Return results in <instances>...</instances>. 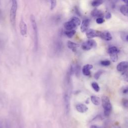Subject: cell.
Wrapping results in <instances>:
<instances>
[{"mask_svg":"<svg viewBox=\"0 0 128 128\" xmlns=\"http://www.w3.org/2000/svg\"><path fill=\"white\" fill-rule=\"evenodd\" d=\"M30 21L31 22V26L34 30V48L35 51H37L38 47V33L37 24L35 15L34 14H31L30 16Z\"/></svg>","mask_w":128,"mask_h":128,"instance_id":"cell-1","label":"cell"},{"mask_svg":"<svg viewBox=\"0 0 128 128\" xmlns=\"http://www.w3.org/2000/svg\"><path fill=\"white\" fill-rule=\"evenodd\" d=\"M81 24V21L78 18L74 17H72L70 20L68 22H66L64 26L67 31H70L72 30H75L74 29L76 28Z\"/></svg>","mask_w":128,"mask_h":128,"instance_id":"cell-2","label":"cell"},{"mask_svg":"<svg viewBox=\"0 0 128 128\" xmlns=\"http://www.w3.org/2000/svg\"><path fill=\"white\" fill-rule=\"evenodd\" d=\"M102 106L104 109V115L106 117H108L111 113L112 106L108 97L104 96L102 97Z\"/></svg>","mask_w":128,"mask_h":128,"instance_id":"cell-3","label":"cell"},{"mask_svg":"<svg viewBox=\"0 0 128 128\" xmlns=\"http://www.w3.org/2000/svg\"><path fill=\"white\" fill-rule=\"evenodd\" d=\"M18 2L17 1H12V6L10 9V19L11 24L13 26H14L15 23V19H16V15H17V12L18 10Z\"/></svg>","mask_w":128,"mask_h":128,"instance_id":"cell-4","label":"cell"},{"mask_svg":"<svg viewBox=\"0 0 128 128\" xmlns=\"http://www.w3.org/2000/svg\"><path fill=\"white\" fill-rule=\"evenodd\" d=\"M97 46V42L93 39H89L82 44V49L85 51H88L93 48H95Z\"/></svg>","mask_w":128,"mask_h":128,"instance_id":"cell-5","label":"cell"},{"mask_svg":"<svg viewBox=\"0 0 128 128\" xmlns=\"http://www.w3.org/2000/svg\"><path fill=\"white\" fill-rule=\"evenodd\" d=\"M64 101L65 108L66 112L69 113L70 108V95L68 93H65L64 96Z\"/></svg>","mask_w":128,"mask_h":128,"instance_id":"cell-6","label":"cell"},{"mask_svg":"<svg viewBox=\"0 0 128 128\" xmlns=\"http://www.w3.org/2000/svg\"><path fill=\"white\" fill-rule=\"evenodd\" d=\"M100 31L95 30L92 29H89L86 31V36L88 38H92L95 37H99L100 35Z\"/></svg>","mask_w":128,"mask_h":128,"instance_id":"cell-7","label":"cell"},{"mask_svg":"<svg viewBox=\"0 0 128 128\" xmlns=\"http://www.w3.org/2000/svg\"><path fill=\"white\" fill-rule=\"evenodd\" d=\"M99 37L106 41H110L112 39V36L111 34L109 31H100Z\"/></svg>","mask_w":128,"mask_h":128,"instance_id":"cell-8","label":"cell"},{"mask_svg":"<svg viewBox=\"0 0 128 128\" xmlns=\"http://www.w3.org/2000/svg\"><path fill=\"white\" fill-rule=\"evenodd\" d=\"M90 21L89 19H85L83 21L81 25V31L82 33L86 32L90 26Z\"/></svg>","mask_w":128,"mask_h":128,"instance_id":"cell-9","label":"cell"},{"mask_svg":"<svg viewBox=\"0 0 128 128\" xmlns=\"http://www.w3.org/2000/svg\"><path fill=\"white\" fill-rule=\"evenodd\" d=\"M20 28L21 35L25 37L27 34V26L23 20H22L20 23Z\"/></svg>","mask_w":128,"mask_h":128,"instance_id":"cell-10","label":"cell"},{"mask_svg":"<svg viewBox=\"0 0 128 128\" xmlns=\"http://www.w3.org/2000/svg\"><path fill=\"white\" fill-rule=\"evenodd\" d=\"M128 66V63L127 61H122L118 64L117 66V69L120 72H124L127 70Z\"/></svg>","mask_w":128,"mask_h":128,"instance_id":"cell-11","label":"cell"},{"mask_svg":"<svg viewBox=\"0 0 128 128\" xmlns=\"http://www.w3.org/2000/svg\"><path fill=\"white\" fill-rule=\"evenodd\" d=\"M76 109L79 112L81 113H84L88 111V108L84 104H79L76 106Z\"/></svg>","mask_w":128,"mask_h":128,"instance_id":"cell-12","label":"cell"},{"mask_svg":"<svg viewBox=\"0 0 128 128\" xmlns=\"http://www.w3.org/2000/svg\"><path fill=\"white\" fill-rule=\"evenodd\" d=\"M93 65L91 64H86L84 65L82 68L83 74L86 76H90L91 74L90 70L93 68Z\"/></svg>","mask_w":128,"mask_h":128,"instance_id":"cell-13","label":"cell"},{"mask_svg":"<svg viewBox=\"0 0 128 128\" xmlns=\"http://www.w3.org/2000/svg\"><path fill=\"white\" fill-rule=\"evenodd\" d=\"M91 15L93 17H96L97 18H103V13L97 9H94L92 12H91Z\"/></svg>","mask_w":128,"mask_h":128,"instance_id":"cell-14","label":"cell"},{"mask_svg":"<svg viewBox=\"0 0 128 128\" xmlns=\"http://www.w3.org/2000/svg\"><path fill=\"white\" fill-rule=\"evenodd\" d=\"M79 45L77 43H75L71 41H68L67 42V46L69 49L73 52H76L77 48L79 47Z\"/></svg>","mask_w":128,"mask_h":128,"instance_id":"cell-15","label":"cell"},{"mask_svg":"<svg viewBox=\"0 0 128 128\" xmlns=\"http://www.w3.org/2000/svg\"><path fill=\"white\" fill-rule=\"evenodd\" d=\"M109 55L113 53H119L120 52V50L116 46H111L109 47L107 51Z\"/></svg>","mask_w":128,"mask_h":128,"instance_id":"cell-16","label":"cell"},{"mask_svg":"<svg viewBox=\"0 0 128 128\" xmlns=\"http://www.w3.org/2000/svg\"><path fill=\"white\" fill-rule=\"evenodd\" d=\"M91 100L93 104L96 106H98L100 104V99L98 97L92 96L91 97Z\"/></svg>","mask_w":128,"mask_h":128,"instance_id":"cell-17","label":"cell"},{"mask_svg":"<svg viewBox=\"0 0 128 128\" xmlns=\"http://www.w3.org/2000/svg\"><path fill=\"white\" fill-rule=\"evenodd\" d=\"M121 13L127 17L128 15V5H124L120 8Z\"/></svg>","mask_w":128,"mask_h":128,"instance_id":"cell-18","label":"cell"},{"mask_svg":"<svg viewBox=\"0 0 128 128\" xmlns=\"http://www.w3.org/2000/svg\"><path fill=\"white\" fill-rule=\"evenodd\" d=\"M121 39L124 41L127 42L128 41V35L127 31H122L120 34Z\"/></svg>","mask_w":128,"mask_h":128,"instance_id":"cell-19","label":"cell"},{"mask_svg":"<svg viewBox=\"0 0 128 128\" xmlns=\"http://www.w3.org/2000/svg\"><path fill=\"white\" fill-rule=\"evenodd\" d=\"M76 33V30H72L70 31H65V35L68 38H72L74 35Z\"/></svg>","mask_w":128,"mask_h":128,"instance_id":"cell-20","label":"cell"},{"mask_svg":"<svg viewBox=\"0 0 128 128\" xmlns=\"http://www.w3.org/2000/svg\"><path fill=\"white\" fill-rule=\"evenodd\" d=\"M103 3H104V1H102V0H97V1H93L91 3V5L93 7H98V6H100L101 5H102Z\"/></svg>","mask_w":128,"mask_h":128,"instance_id":"cell-21","label":"cell"},{"mask_svg":"<svg viewBox=\"0 0 128 128\" xmlns=\"http://www.w3.org/2000/svg\"><path fill=\"white\" fill-rule=\"evenodd\" d=\"M91 86L93 88V89L97 92H98L100 91V87L98 85V84L96 82H93L91 84Z\"/></svg>","mask_w":128,"mask_h":128,"instance_id":"cell-22","label":"cell"},{"mask_svg":"<svg viewBox=\"0 0 128 128\" xmlns=\"http://www.w3.org/2000/svg\"><path fill=\"white\" fill-rule=\"evenodd\" d=\"M118 53H113L110 54V57L111 59L113 62H116L118 60Z\"/></svg>","mask_w":128,"mask_h":128,"instance_id":"cell-23","label":"cell"},{"mask_svg":"<svg viewBox=\"0 0 128 128\" xmlns=\"http://www.w3.org/2000/svg\"><path fill=\"white\" fill-rule=\"evenodd\" d=\"M103 73V70H99L96 73L94 74V78L95 79H96V80L99 79V78H100V77L101 76V75L102 74V73Z\"/></svg>","mask_w":128,"mask_h":128,"instance_id":"cell-24","label":"cell"},{"mask_svg":"<svg viewBox=\"0 0 128 128\" xmlns=\"http://www.w3.org/2000/svg\"><path fill=\"white\" fill-rule=\"evenodd\" d=\"M100 63L103 66H108L109 65H110L111 64V62L109 61V60H102L100 62Z\"/></svg>","mask_w":128,"mask_h":128,"instance_id":"cell-25","label":"cell"},{"mask_svg":"<svg viewBox=\"0 0 128 128\" xmlns=\"http://www.w3.org/2000/svg\"><path fill=\"white\" fill-rule=\"evenodd\" d=\"M56 6V1H51V10H53Z\"/></svg>","mask_w":128,"mask_h":128,"instance_id":"cell-26","label":"cell"},{"mask_svg":"<svg viewBox=\"0 0 128 128\" xmlns=\"http://www.w3.org/2000/svg\"><path fill=\"white\" fill-rule=\"evenodd\" d=\"M104 22V20L102 18H97L96 19V23L98 24H101Z\"/></svg>","mask_w":128,"mask_h":128,"instance_id":"cell-27","label":"cell"},{"mask_svg":"<svg viewBox=\"0 0 128 128\" xmlns=\"http://www.w3.org/2000/svg\"><path fill=\"white\" fill-rule=\"evenodd\" d=\"M122 104L124 106V107H125V108H127L128 107V100L126 99H124L122 100Z\"/></svg>","mask_w":128,"mask_h":128,"instance_id":"cell-28","label":"cell"},{"mask_svg":"<svg viewBox=\"0 0 128 128\" xmlns=\"http://www.w3.org/2000/svg\"><path fill=\"white\" fill-rule=\"evenodd\" d=\"M105 18L106 19L108 20V19H110L112 18V14L110 12H108L105 14Z\"/></svg>","mask_w":128,"mask_h":128,"instance_id":"cell-29","label":"cell"},{"mask_svg":"<svg viewBox=\"0 0 128 128\" xmlns=\"http://www.w3.org/2000/svg\"><path fill=\"white\" fill-rule=\"evenodd\" d=\"M123 93L124 94H127V93H128V88L127 87L124 88V89L123 90Z\"/></svg>","mask_w":128,"mask_h":128,"instance_id":"cell-30","label":"cell"},{"mask_svg":"<svg viewBox=\"0 0 128 128\" xmlns=\"http://www.w3.org/2000/svg\"><path fill=\"white\" fill-rule=\"evenodd\" d=\"M90 128H101L96 125H92L90 127Z\"/></svg>","mask_w":128,"mask_h":128,"instance_id":"cell-31","label":"cell"},{"mask_svg":"<svg viewBox=\"0 0 128 128\" xmlns=\"http://www.w3.org/2000/svg\"><path fill=\"white\" fill-rule=\"evenodd\" d=\"M86 103L87 104H88L89 103V98H88V99H87V100L86 101Z\"/></svg>","mask_w":128,"mask_h":128,"instance_id":"cell-32","label":"cell"},{"mask_svg":"<svg viewBox=\"0 0 128 128\" xmlns=\"http://www.w3.org/2000/svg\"><path fill=\"white\" fill-rule=\"evenodd\" d=\"M123 2H124L127 5L128 4V1H127V0H124V1H123Z\"/></svg>","mask_w":128,"mask_h":128,"instance_id":"cell-33","label":"cell"},{"mask_svg":"<svg viewBox=\"0 0 128 128\" xmlns=\"http://www.w3.org/2000/svg\"><path fill=\"white\" fill-rule=\"evenodd\" d=\"M0 15H1V11H0Z\"/></svg>","mask_w":128,"mask_h":128,"instance_id":"cell-34","label":"cell"}]
</instances>
